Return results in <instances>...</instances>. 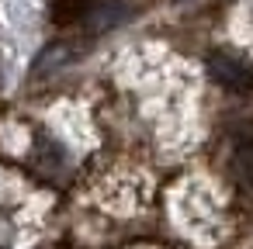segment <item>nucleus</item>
<instances>
[{
  "mask_svg": "<svg viewBox=\"0 0 253 249\" xmlns=\"http://www.w3.org/2000/svg\"><path fill=\"white\" fill-rule=\"evenodd\" d=\"M211 76L218 80V83H225V87H232V90H246L250 87V70L239 63V59H232V56H215L211 59Z\"/></svg>",
  "mask_w": 253,
  "mask_h": 249,
  "instance_id": "f257e3e1",
  "label": "nucleus"
},
{
  "mask_svg": "<svg viewBox=\"0 0 253 249\" xmlns=\"http://www.w3.org/2000/svg\"><path fill=\"white\" fill-rule=\"evenodd\" d=\"M21 242V218L11 204H0V249H18Z\"/></svg>",
  "mask_w": 253,
  "mask_h": 249,
  "instance_id": "f03ea898",
  "label": "nucleus"
},
{
  "mask_svg": "<svg viewBox=\"0 0 253 249\" xmlns=\"http://www.w3.org/2000/svg\"><path fill=\"white\" fill-rule=\"evenodd\" d=\"M118 18H125V7H122V4H104L101 11L90 14L94 28H111V25H118Z\"/></svg>",
  "mask_w": 253,
  "mask_h": 249,
  "instance_id": "7ed1b4c3",
  "label": "nucleus"
},
{
  "mask_svg": "<svg viewBox=\"0 0 253 249\" xmlns=\"http://www.w3.org/2000/svg\"><path fill=\"white\" fill-rule=\"evenodd\" d=\"M87 0H56V11L59 14H80Z\"/></svg>",
  "mask_w": 253,
  "mask_h": 249,
  "instance_id": "20e7f679",
  "label": "nucleus"
}]
</instances>
